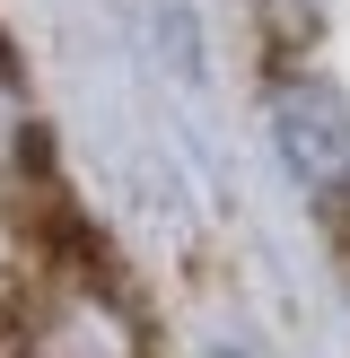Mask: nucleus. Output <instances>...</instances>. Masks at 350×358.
<instances>
[{"label": "nucleus", "instance_id": "1", "mask_svg": "<svg viewBox=\"0 0 350 358\" xmlns=\"http://www.w3.org/2000/svg\"><path fill=\"white\" fill-rule=\"evenodd\" d=\"M272 149L315 210H350V96L324 70L272 79Z\"/></svg>", "mask_w": 350, "mask_h": 358}, {"label": "nucleus", "instance_id": "2", "mask_svg": "<svg viewBox=\"0 0 350 358\" xmlns=\"http://www.w3.org/2000/svg\"><path fill=\"white\" fill-rule=\"evenodd\" d=\"M27 358H149V350L97 271H52L27 315Z\"/></svg>", "mask_w": 350, "mask_h": 358}, {"label": "nucleus", "instance_id": "3", "mask_svg": "<svg viewBox=\"0 0 350 358\" xmlns=\"http://www.w3.org/2000/svg\"><path fill=\"white\" fill-rule=\"evenodd\" d=\"M27 157V87H18V70H9V52H0V175Z\"/></svg>", "mask_w": 350, "mask_h": 358}]
</instances>
